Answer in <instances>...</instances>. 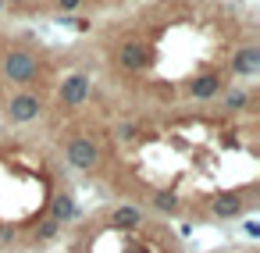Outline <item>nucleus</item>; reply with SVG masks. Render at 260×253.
<instances>
[{"mask_svg": "<svg viewBox=\"0 0 260 253\" xmlns=\"http://www.w3.org/2000/svg\"><path fill=\"white\" fill-rule=\"evenodd\" d=\"M40 129L104 200L136 203L171 225L224 228L260 207L256 82L189 107L132 104L93 86Z\"/></svg>", "mask_w": 260, "mask_h": 253, "instance_id": "nucleus-1", "label": "nucleus"}, {"mask_svg": "<svg viewBox=\"0 0 260 253\" xmlns=\"http://www.w3.org/2000/svg\"><path fill=\"white\" fill-rule=\"evenodd\" d=\"M139 29H111L79 68L111 97L153 107L217 104L260 75V43L235 36L217 15L189 18L182 8H160L136 22Z\"/></svg>", "mask_w": 260, "mask_h": 253, "instance_id": "nucleus-2", "label": "nucleus"}, {"mask_svg": "<svg viewBox=\"0 0 260 253\" xmlns=\"http://www.w3.org/2000/svg\"><path fill=\"white\" fill-rule=\"evenodd\" d=\"M75 214V175L54 139L40 125H0V253H47Z\"/></svg>", "mask_w": 260, "mask_h": 253, "instance_id": "nucleus-3", "label": "nucleus"}, {"mask_svg": "<svg viewBox=\"0 0 260 253\" xmlns=\"http://www.w3.org/2000/svg\"><path fill=\"white\" fill-rule=\"evenodd\" d=\"M64 253H189L178 228L136 203L104 200L61 235Z\"/></svg>", "mask_w": 260, "mask_h": 253, "instance_id": "nucleus-4", "label": "nucleus"}, {"mask_svg": "<svg viewBox=\"0 0 260 253\" xmlns=\"http://www.w3.org/2000/svg\"><path fill=\"white\" fill-rule=\"evenodd\" d=\"M57 75L61 61L36 43H0V125H43Z\"/></svg>", "mask_w": 260, "mask_h": 253, "instance_id": "nucleus-5", "label": "nucleus"}, {"mask_svg": "<svg viewBox=\"0 0 260 253\" xmlns=\"http://www.w3.org/2000/svg\"><path fill=\"white\" fill-rule=\"evenodd\" d=\"M207 253H260L253 242H232V246H217V249H207Z\"/></svg>", "mask_w": 260, "mask_h": 253, "instance_id": "nucleus-6", "label": "nucleus"}]
</instances>
